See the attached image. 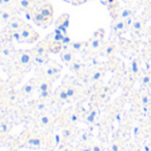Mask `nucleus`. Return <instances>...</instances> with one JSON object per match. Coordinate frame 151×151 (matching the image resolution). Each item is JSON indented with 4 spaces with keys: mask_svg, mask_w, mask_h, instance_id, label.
Instances as JSON below:
<instances>
[{
    "mask_svg": "<svg viewBox=\"0 0 151 151\" xmlns=\"http://www.w3.org/2000/svg\"><path fill=\"white\" fill-rule=\"evenodd\" d=\"M60 143V137L52 132L44 131L39 127H26L22 134L12 140L11 146H17L22 148H29V150H44L54 151Z\"/></svg>",
    "mask_w": 151,
    "mask_h": 151,
    "instance_id": "1",
    "label": "nucleus"
},
{
    "mask_svg": "<svg viewBox=\"0 0 151 151\" xmlns=\"http://www.w3.org/2000/svg\"><path fill=\"white\" fill-rule=\"evenodd\" d=\"M26 17L31 22H34L36 26L46 28L50 24L55 22L54 20V7L47 0H34L32 7L27 12H24Z\"/></svg>",
    "mask_w": 151,
    "mask_h": 151,
    "instance_id": "2",
    "label": "nucleus"
},
{
    "mask_svg": "<svg viewBox=\"0 0 151 151\" xmlns=\"http://www.w3.org/2000/svg\"><path fill=\"white\" fill-rule=\"evenodd\" d=\"M32 119H34L35 127H39V128H42V130H44V131H48V132L55 134V131L58 130L56 118H55V115L51 114L48 110L36 114Z\"/></svg>",
    "mask_w": 151,
    "mask_h": 151,
    "instance_id": "3",
    "label": "nucleus"
},
{
    "mask_svg": "<svg viewBox=\"0 0 151 151\" xmlns=\"http://www.w3.org/2000/svg\"><path fill=\"white\" fill-rule=\"evenodd\" d=\"M14 60L16 68L20 72H26L34 66V52L32 50H19Z\"/></svg>",
    "mask_w": 151,
    "mask_h": 151,
    "instance_id": "4",
    "label": "nucleus"
},
{
    "mask_svg": "<svg viewBox=\"0 0 151 151\" xmlns=\"http://www.w3.org/2000/svg\"><path fill=\"white\" fill-rule=\"evenodd\" d=\"M104 29L103 28H99L92 34V36L90 37V40L87 42V48L90 54L92 55H96V52H99L100 50L103 48V44H104Z\"/></svg>",
    "mask_w": 151,
    "mask_h": 151,
    "instance_id": "5",
    "label": "nucleus"
},
{
    "mask_svg": "<svg viewBox=\"0 0 151 151\" xmlns=\"http://www.w3.org/2000/svg\"><path fill=\"white\" fill-rule=\"evenodd\" d=\"M60 72H62V67L55 62H50L47 66L37 70L36 78H44V79H50L54 82V80H56L59 78Z\"/></svg>",
    "mask_w": 151,
    "mask_h": 151,
    "instance_id": "6",
    "label": "nucleus"
},
{
    "mask_svg": "<svg viewBox=\"0 0 151 151\" xmlns=\"http://www.w3.org/2000/svg\"><path fill=\"white\" fill-rule=\"evenodd\" d=\"M112 94V87L111 86H103L95 91V94L92 95V99L90 106H98V107H102L106 103L110 100V96Z\"/></svg>",
    "mask_w": 151,
    "mask_h": 151,
    "instance_id": "7",
    "label": "nucleus"
},
{
    "mask_svg": "<svg viewBox=\"0 0 151 151\" xmlns=\"http://www.w3.org/2000/svg\"><path fill=\"white\" fill-rule=\"evenodd\" d=\"M19 34H20V43L32 44V43H37L40 39L39 34L32 28V26H29L27 23L19 29Z\"/></svg>",
    "mask_w": 151,
    "mask_h": 151,
    "instance_id": "8",
    "label": "nucleus"
},
{
    "mask_svg": "<svg viewBox=\"0 0 151 151\" xmlns=\"http://www.w3.org/2000/svg\"><path fill=\"white\" fill-rule=\"evenodd\" d=\"M79 135L78 126L74 124H64L60 128V143H72Z\"/></svg>",
    "mask_w": 151,
    "mask_h": 151,
    "instance_id": "9",
    "label": "nucleus"
},
{
    "mask_svg": "<svg viewBox=\"0 0 151 151\" xmlns=\"http://www.w3.org/2000/svg\"><path fill=\"white\" fill-rule=\"evenodd\" d=\"M118 130L120 131V135H122L123 139L127 143L128 140H130V138L132 137V130H134V127H132V118L130 116V114L124 112L123 119H122V122H120Z\"/></svg>",
    "mask_w": 151,
    "mask_h": 151,
    "instance_id": "10",
    "label": "nucleus"
},
{
    "mask_svg": "<svg viewBox=\"0 0 151 151\" xmlns=\"http://www.w3.org/2000/svg\"><path fill=\"white\" fill-rule=\"evenodd\" d=\"M99 120H100V107L90 106L84 118H83V123L87 126H96Z\"/></svg>",
    "mask_w": 151,
    "mask_h": 151,
    "instance_id": "11",
    "label": "nucleus"
},
{
    "mask_svg": "<svg viewBox=\"0 0 151 151\" xmlns=\"http://www.w3.org/2000/svg\"><path fill=\"white\" fill-rule=\"evenodd\" d=\"M52 102H47V100H43V99H35V100H32L31 103H29V106H28V114L31 115V118H32V115H36V114H39V112H43V111H47L48 110V106L51 104Z\"/></svg>",
    "mask_w": 151,
    "mask_h": 151,
    "instance_id": "12",
    "label": "nucleus"
},
{
    "mask_svg": "<svg viewBox=\"0 0 151 151\" xmlns=\"http://www.w3.org/2000/svg\"><path fill=\"white\" fill-rule=\"evenodd\" d=\"M37 78H32V79H29L28 82L26 83V84L22 87V90H20V96H22V99H29V98L32 96V94H34L35 91L37 90Z\"/></svg>",
    "mask_w": 151,
    "mask_h": 151,
    "instance_id": "13",
    "label": "nucleus"
},
{
    "mask_svg": "<svg viewBox=\"0 0 151 151\" xmlns=\"http://www.w3.org/2000/svg\"><path fill=\"white\" fill-rule=\"evenodd\" d=\"M70 102V98L68 94H67V90H66V86L62 84L60 87H58L56 90L54 91V96H52V103L54 104H64V103H68Z\"/></svg>",
    "mask_w": 151,
    "mask_h": 151,
    "instance_id": "14",
    "label": "nucleus"
},
{
    "mask_svg": "<svg viewBox=\"0 0 151 151\" xmlns=\"http://www.w3.org/2000/svg\"><path fill=\"white\" fill-rule=\"evenodd\" d=\"M124 145H126V140L123 139V137L120 135L119 130H116L114 137H112L111 140H110L109 151H123L124 150Z\"/></svg>",
    "mask_w": 151,
    "mask_h": 151,
    "instance_id": "15",
    "label": "nucleus"
},
{
    "mask_svg": "<svg viewBox=\"0 0 151 151\" xmlns=\"http://www.w3.org/2000/svg\"><path fill=\"white\" fill-rule=\"evenodd\" d=\"M54 24H55V31L60 32L63 35H67V29H68V26H70V15L68 14L60 15L54 22Z\"/></svg>",
    "mask_w": 151,
    "mask_h": 151,
    "instance_id": "16",
    "label": "nucleus"
},
{
    "mask_svg": "<svg viewBox=\"0 0 151 151\" xmlns=\"http://www.w3.org/2000/svg\"><path fill=\"white\" fill-rule=\"evenodd\" d=\"M63 84L66 86V90H67V94H68L70 98V102L72 100H78L80 96H82V90H80V84L79 83H68V82H63Z\"/></svg>",
    "mask_w": 151,
    "mask_h": 151,
    "instance_id": "17",
    "label": "nucleus"
},
{
    "mask_svg": "<svg viewBox=\"0 0 151 151\" xmlns=\"http://www.w3.org/2000/svg\"><path fill=\"white\" fill-rule=\"evenodd\" d=\"M16 50H15V47L11 44V42L8 43H4V44H1L0 46V59L1 60H11L15 58V55H16Z\"/></svg>",
    "mask_w": 151,
    "mask_h": 151,
    "instance_id": "18",
    "label": "nucleus"
},
{
    "mask_svg": "<svg viewBox=\"0 0 151 151\" xmlns=\"http://www.w3.org/2000/svg\"><path fill=\"white\" fill-rule=\"evenodd\" d=\"M47 42H48V51L50 54H60L63 51V43L60 40L54 39V32L46 36Z\"/></svg>",
    "mask_w": 151,
    "mask_h": 151,
    "instance_id": "19",
    "label": "nucleus"
},
{
    "mask_svg": "<svg viewBox=\"0 0 151 151\" xmlns=\"http://www.w3.org/2000/svg\"><path fill=\"white\" fill-rule=\"evenodd\" d=\"M16 15H17V9L14 8V7H1L0 8V23L7 24Z\"/></svg>",
    "mask_w": 151,
    "mask_h": 151,
    "instance_id": "20",
    "label": "nucleus"
},
{
    "mask_svg": "<svg viewBox=\"0 0 151 151\" xmlns=\"http://www.w3.org/2000/svg\"><path fill=\"white\" fill-rule=\"evenodd\" d=\"M24 24H26V23H24V20L22 19L20 16H17V15H16V16H14L8 22V23H7V26H6V28H4V29L12 34V32H15V31H19V29L22 28Z\"/></svg>",
    "mask_w": 151,
    "mask_h": 151,
    "instance_id": "21",
    "label": "nucleus"
},
{
    "mask_svg": "<svg viewBox=\"0 0 151 151\" xmlns=\"http://www.w3.org/2000/svg\"><path fill=\"white\" fill-rule=\"evenodd\" d=\"M104 74H106L104 67H96V68H94L91 72H90V76H88L90 83H92V84H98V83H100V80L103 79Z\"/></svg>",
    "mask_w": 151,
    "mask_h": 151,
    "instance_id": "22",
    "label": "nucleus"
},
{
    "mask_svg": "<svg viewBox=\"0 0 151 151\" xmlns=\"http://www.w3.org/2000/svg\"><path fill=\"white\" fill-rule=\"evenodd\" d=\"M137 104L139 106V109H148V107H151V98H150V95H148L147 91L140 90L139 95H138Z\"/></svg>",
    "mask_w": 151,
    "mask_h": 151,
    "instance_id": "23",
    "label": "nucleus"
},
{
    "mask_svg": "<svg viewBox=\"0 0 151 151\" xmlns=\"http://www.w3.org/2000/svg\"><path fill=\"white\" fill-rule=\"evenodd\" d=\"M70 70L72 74H75L79 78H84V71H86V66L83 64L80 60H72V63L70 64Z\"/></svg>",
    "mask_w": 151,
    "mask_h": 151,
    "instance_id": "24",
    "label": "nucleus"
},
{
    "mask_svg": "<svg viewBox=\"0 0 151 151\" xmlns=\"http://www.w3.org/2000/svg\"><path fill=\"white\" fill-rule=\"evenodd\" d=\"M32 52H34V55H50V51H48V42H47L46 37H44L42 42L37 43L36 46L32 48Z\"/></svg>",
    "mask_w": 151,
    "mask_h": 151,
    "instance_id": "25",
    "label": "nucleus"
},
{
    "mask_svg": "<svg viewBox=\"0 0 151 151\" xmlns=\"http://www.w3.org/2000/svg\"><path fill=\"white\" fill-rule=\"evenodd\" d=\"M102 52L107 59H111V58L115 56L116 54V44L114 42H107L103 44V48H102Z\"/></svg>",
    "mask_w": 151,
    "mask_h": 151,
    "instance_id": "26",
    "label": "nucleus"
},
{
    "mask_svg": "<svg viewBox=\"0 0 151 151\" xmlns=\"http://www.w3.org/2000/svg\"><path fill=\"white\" fill-rule=\"evenodd\" d=\"M50 62L51 60H50L48 55H34V66L37 67V68H42V67L47 66Z\"/></svg>",
    "mask_w": 151,
    "mask_h": 151,
    "instance_id": "27",
    "label": "nucleus"
},
{
    "mask_svg": "<svg viewBox=\"0 0 151 151\" xmlns=\"http://www.w3.org/2000/svg\"><path fill=\"white\" fill-rule=\"evenodd\" d=\"M59 56H60V60H62L63 64L70 66V64L72 63V60H74V51H71V48L70 50H63V51L59 54Z\"/></svg>",
    "mask_w": 151,
    "mask_h": 151,
    "instance_id": "28",
    "label": "nucleus"
},
{
    "mask_svg": "<svg viewBox=\"0 0 151 151\" xmlns=\"http://www.w3.org/2000/svg\"><path fill=\"white\" fill-rule=\"evenodd\" d=\"M34 0H16V4H15V8L17 9V12H27L29 8L32 7Z\"/></svg>",
    "mask_w": 151,
    "mask_h": 151,
    "instance_id": "29",
    "label": "nucleus"
},
{
    "mask_svg": "<svg viewBox=\"0 0 151 151\" xmlns=\"http://www.w3.org/2000/svg\"><path fill=\"white\" fill-rule=\"evenodd\" d=\"M37 91L43 92V91H50L52 90V80L50 79H44V78H37Z\"/></svg>",
    "mask_w": 151,
    "mask_h": 151,
    "instance_id": "30",
    "label": "nucleus"
},
{
    "mask_svg": "<svg viewBox=\"0 0 151 151\" xmlns=\"http://www.w3.org/2000/svg\"><path fill=\"white\" fill-rule=\"evenodd\" d=\"M131 29L135 35L142 34L143 29H145V20H143V17H137V19H134V23H132V26H131Z\"/></svg>",
    "mask_w": 151,
    "mask_h": 151,
    "instance_id": "31",
    "label": "nucleus"
},
{
    "mask_svg": "<svg viewBox=\"0 0 151 151\" xmlns=\"http://www.w3.org/2000/svg\"><path fill=\"white\" fill-rule=\"evenodd\" d=\"M124 29H127L126 28V24H124V20H122V19H114V23H112V31L115 32L116 35H120V34H123L124 32Z\"/></svg>",
    "mask_w": 151,
    "mask_h": 151,
    "instance_id": "32",
    "label": "nucleus"
},
{
    "mask_svg": "<svg viewBox=\"0 0 151 151\" xmlns=\"http://www.w3.org/2000/svg\"><path fill=\"white\" fill-rule=\"evenodd\" d=\"M12 127H14V124H12L11 120L6 119V118L0 119V134L8 135V134H9V131L12 130Z\"/></svg>",
    "mask_w": 151,
    "mask_h": 151,
    "instance_id": "33",
    "label": "nucleus"
},
{
    "mask_svg": "<svg viewBox=\"0 0 151 151\" xmlns=\"http://www.w3.org/2000/svg\"><path fill=\"white\" fill-rule=\"evenodd\" d=\"M70 48H71V51H74V52H80V51H83V50L87 48V42H82V40H72Z\"/></svg>",
    "mask_w": 151,
    "mask_h": 151,
    "instance_id": "34",
    "label": "nucleus"
},
{
    "mask_svg": "<svg viewBox=\"0 0 151 151\" xmlns=\"http://www.w3.org/2000/svg\"><path fill=\"white\" fill-rule=\"evenodd\" d=\"M139 72H140V60H139V58H135L131 62V78L132 79H135L139 75Z\"/></svg>",
    "mask_w": 151,
    "mask_h": 151,
    "instance_id": "35",
    "label": "nucleus"
},
{
    "mask_svg": "<svg viewBox=\"0 0 151 151\" xmlns=\"http://www.w3.org/2000/svg\"><path fill=\"white\" fill-rule=\"evenodd\" d=\"M140 86L142 88H150L151 87V72H146L140 78Z\"/></svg>",
    "mask_w": 151,
    "mask_h": 151,
    "instance_id": "36",
    "label": "nucleus"
},
{
    "mask_svg": "<svg viewBox=\"0 0 151 151\" xmlns=\"http://www.w3.org/2000/svg\"><path fill=\"white\" fill-rule=\"evenodd\" d=\"M56 151H78V148L72 143H59Z\"/></svg>",
    "mask_w": 151,
    "mask_h": 151,
    "instance_id": "37",
    "label": "nucleus"
},
{
    "mask_svg": "<svg viewBox=\"0 0 151 151\" xmlns=\"http://www.w3.org/2000/svg\"><path fill=\"white\" fill-rule=\"evenodd\" d=\"M118 17H119V19H122V20L128 19V17H134V9H132V8H123L122 11L119 12Z\"/></svg>",
    "mask_w": 151,
    "mask_h": 151,
    "instance_id": "38",
    "label": "nucleus"
},
{
    "mask_svg": "<svg viewBox=\"0 0 151 151\" xmlns=\"http://www.w3.org/2000/svg\"><path fill=\"white\" fill-rule=\"evenodd\" d=\"M92 140L90 142H84V143H78L76 145V148L78 151H92Z\"/></svg>",
    "mask_w": 151,
    "mask_h": 151,
    "instance_id": "39",
    "label": "nucleus"
},
{
    "mask_svg": "<svg viewBox=\"0 0 151 151\" xmlns=\"http://www.w3.org/2000/svg\"><path fill=\"white\" fill-rule=\"evenodd\" d=\"M7 109H8L7 103L4 102V100H0V118H1L7 112Z\"/></svg>",
    "mask_w": 151,
    "mask_h": 151,
    "instance_id": "40",
    "label": "nucleus"
},
{
    "mask_svg": "<svg viewBox=\"0 0 151 151\" xmlns=\"http://www.w3.org/2000/svg\"><path fill=\"white\" fill-rule=\"evenodd\" d=\"M92 151H104L102 143H92Z\"/></svg>",
    "mask_w": 151,
    "mask_h": 151,
    "instance_id": "41",
    "label": "nucleus"
},
{
    "mask_svg": "<svg viewBox=\"0 0 151 151\" xmlns=\"http://www.w3.org/2000/svg\"><path fill=\"white\" fill-rule=\"evenodd\" d=\"M4 88H6V84H4V82L1 79H0V94L4 91Z\"/></svg>",
    "mask_w": 151,
    "mask_h": 151,
    "instance_id": "42",
    "label": "nucleus"
},
{
    "mask_svg": "<svg viewBox=\"0 0 151 151\" xmlns=\"http://www.w3.org/2000/svg\"><path fill=\"white\" fill-rule=\"evenodd\" d=\"M146 143H147V145L151 147V132H150V135H148V139H147V142H146Z\"/></svg>",
    "mask_w": 151,
    "mask_h": 151,
    "instance_id": "43",
    "label": "nucleus"
},
{
    "mask_svg": "<svg viewBox=\"0 0 151 151\" xmlns=\"http://www.w3.org/2000/svg\"><path fill=\"white\" fill-rule=\"evenodd\" d=\"M1 7H4V1H3V0H0V8H1Z\"/></svg>",
    "mask_w": 151,
    "mask_h": 151,
    "instance_id": "44",
    "label": "nucleus"
},
{
    "mask_svg": "<svg viewBox=\"0 0 151 151\" xmlns=\"http://www.w3.org/2000/svg\"><path fill=\"white\" fill-rule=\"evenodd\" d=\"M100 1H103V0H100Z\"/></svg>",
    "mask_w": 151,
    "mask_h": 151,
    "instance_id": "45",
    "label": "nucleus"
}]
</instances>
